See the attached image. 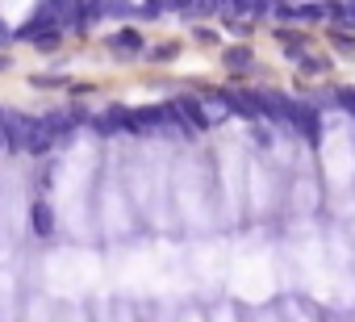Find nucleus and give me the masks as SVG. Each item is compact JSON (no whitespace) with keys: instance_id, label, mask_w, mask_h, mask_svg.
Here are the masks:
<instances>
[{"instance_id":"1","label":"nucleus","mask_w":355,"mask_h":322,"mask_svg":"<svg viewBox=\"0 0 355 322\" xmlns=\"http://www.w3.org/2000/svg\"><path fill=\"white\" fill-rule=\"evenodd\" d=\"M0 146H5V130H0Z\"/></svg>"}]
</instances>
